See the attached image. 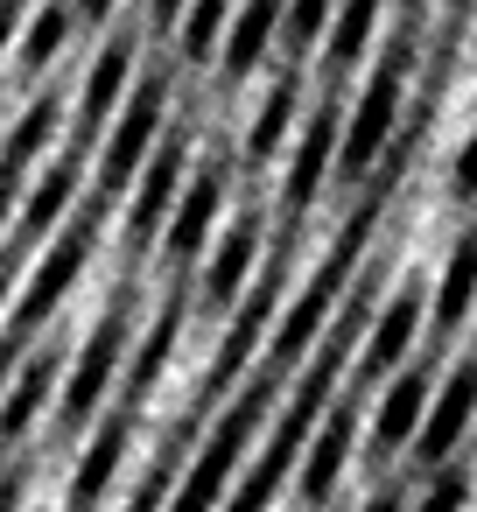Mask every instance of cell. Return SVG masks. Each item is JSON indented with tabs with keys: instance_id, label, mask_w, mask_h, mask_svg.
<instances>
[{
	"instance_id": "cell-1",
	"label": "cell",
	"mask_w": 477,
	"mask_h": 512,
	"mask_svg": "<svg viewBox=\"0 0 477 512\" xmlns=\"http://www.w3.org/2000/svg\"><path fill=\"white\" fill-rule=\"evenodd\" d=\"M246 428H253V400H239V407L211 428V442H204L197 470H190V477H183V491H176V512H211V505L225 498V477H232V463H239Z\"/></svg>"
},
{
	"instance_id": "cell-2",
	"label": "cell",
	"mask_w": 477,
	"mask_h": 512,
	"mask_svg": "<svg viewBox=\"0 0 477 512\" xmlns=\"http://www.w3.org/2000/svg\"><path fill=\"white\" fill-rule=\"evenodd\" d=\"M183 169H190V141L183 134H169L155 155H148V176H141V190H134V218H127V232H134V246H148L155 239V225L183 204Z\"/></svg>"
},
{
	"instance_id": "cell-3",
	"label": "cell",
	"mask_w": 477,
	"mask_h": 512,
	"mask_svg": "<svg viewBox=\"0 0 477 512\" xmlns=\"http://www.w3.org/2000/svg\"><path fill=\"white\" fill-rule=\"evenodd\" d=\"M120 351H127V309H113V316L92 330V344H85V358H78V372H71V386H64V421H92V407L106 400V386H113V372H120Z\"/></svg>"
},
{
	"instance_id": "cell-4",
	"label": "cell",
	"mask_w": 477,
	"mask_h": 512,
	"mask_svg": "<svg viewBox=\"0 0 477 512\" xmlns=\"http://www.w3.org/2000/svg\"><path fill=\"white\" fill-rule=\"evenodd\" d=\"M155 127H162V78H148V85L120 106V120H113V141H106V183H113V190L134 183V169L148 162Z\"/></svg>"
},
{
	"instance_id": "cell-5",
	"label": "cell",
	"mask_w": 477,
	"mask_h": 512,
	"mask_svg": "<svg viewBox=\"0 0 477 512\" xmlns=\"http://www.w3.org/2000/svg\"><path fill=\"white\" fill-rule=\"evenodd\" d=\"M85 253H92V225H64V239L43 253V267H36V288H29V302L15 309V330H36L64 295H71V281H78V267H85Z\"/></svg>"
},
{
	"instance_id": "cell-6",
	"label": "cell",
	"mask_w": 477,
	"mask_h": 512,
	"mask_svg": "<svg viewBox=\"0 0 477 512\" xmlns=\"http://www.w3.org/2000/svg\"><path fill=\"white\" fill-rule=\"evenodd\" d=\"M127 78H134V36H113V43L99 50L92 78H85L78 120H85V127H106V120H120V106H127Z\"/></svg>"
},
{
	"instance_id": "cell-7",
	"label": "cell",
	"mask_w": 477,
	"mask_h": 512,
	"mask_svg": "<svg viewBox=\"0 0 477 512\" xmlns=\"http://www.w3.org/2000/svg\"><path fill=\"white\" fill-rule=\"evenodd\" d=\"M218 204H225V183H218V169H204L190 190H183V204H176V232H169V260H197L204 253V239H211V218H218Z\"/></svg>"
},
{
	"instance_id": "cell-8",
	"label": "cell",
	"mask_w": 477,
	"mask_h": 512,
	"mask_svg": "<svg viewBox=\"0 0 477 512\" xmlns=\"http://www.w3.org/2000/svg\"><path fill=\"white\" fill-rule=\"evenodd\" d=\"M274 22H281V0H246V8L232 15V29H225V78H246L267 57Z\"/></svg>"
},
{
	"instance_id": "cell-9",
	"label": "cell",
	"mask_w": 477,
	"mask_h": 512,
	"mask_svg": "<svg viewBox=\"0 0 477 512\" xmlns=\"http://www.w3.org/2000/svg\"><path fill=\"white\" fill-rule=\"evenodd\" d=\"M50 386H57V358L43 351V358H29L22 365V379L8 386V400H0V435H29V421L43 414V400H50Z\"/></svg>"
},
{
	"instance_id": "cell-10",
	"label": "cell",
	"mask_w": 477,
	"mask_h": 512,
	"mask_svg": "<svg viewBox=\"0 0 477 512\" xmlns=\"http://www.w3.org/2000/svg\"><path fill=\"white\" fill-rule=\"evenodd\" d=\"M246 267H253V232L239 225V232H225V239L211 246V260H204V309H225V302L246 288Z\"/></svg>"
},
{
	"instance_id": "cell-11",
	"label": "cell",
	"mask_w": 477,
	"mask_h": 512,
	"mask_svg": "<svg viewBox=\"0 0 477 512\" xmlns=\"http://www.w3.org/2000/svg\"><path fill=\"white\" fill-rule=\"evenodd\" d=\"M120 456H127V414H120V421H106V428L92 435V449H85V463H78V477H71V505H92V498L113 484Z\"/></svg>"
},
{
	"instance_id": "cell-12",
	"label": "cell",
	"mask_w": 477,
	"mask_h": 512,
	"mask_svg": "<svg viewBox=\"0 0 477 512\" xmlns=\"http://www.w3.org/2000/svg\"><path fill=\"white\" fill-rule=\"evenodd\" d=\"M71 29H78V8H64V0H50V8H43V15L29 22V36H22V71H50V64L64 57Z\"/></svg>"
},
{
	"instance_id": "cell-13",
	"label": "cell",
	"mask_w": 477,
	"mask_h": 512,
	"mask_svg": "<svg viewBox=\"0 0 477 512\" xmlns=\"http://www.w3.org/2000/svg\"><path fill=\"white\" fill-rule=\"evenodd\" d=\"M71 197H78V162H57V169L43 176V190L29 197V211H22V232H29V239L57 232V218L71 211Z\"/></svg>"
},
{
	"instance_id": "cell-14",
	"label": "cell",
	"mask_w": 477,
	"mask_h": 512,
	"mask_svg": "<svg viewBox=\"0 0 477 512\" xmlns=\"http://www.w3.org/2000/svg\"><path fill=\"white\" fill-rule=\"evenodd\" d=\"M225 15H232V0H190V15H183V57L204 64L225 36Z\"/></svg>"
},
{
	"instance_id": "cell-15",
	"label": "cell",
	"mask_w": 477,
	"mask_h": 512,
	"mask_svg": "<svg viewBox=\"0 0 477 512\" xmlns=\"http://www.w3.org/2000/svg\"><path fill=\"white\" fill-rule=\"evenodd\" d=\"M50 134H57V99H36V106H29V120L15 127V141H8V155H0V162L29 169V155H36V148H43Z\"/></svg>"
},
{
	"instance_id": "cell-16",
	"label": "cell",
	"mask_w": 477,
	"mask_h": 512,
	"mask_svg": "<svg viewBox=\"0 0 477 512\" xmlns=\"http://www.w3.org/2000/svg\"><path fill=\"white\" fill-rule=\"evenodd\" d=\"M323 148H330V120H316V127H309V141H302V155H295L288 211H302V204H309V190H316V176H323Z\"/></svg>"
},
{
	"instance_id": "cell-17",
	"label": "cell",
	"mask_w": 477,
	"mask_h": 512,
	"mask_svg": "<svg viewBox=\"0 0 477 512\" xmlns=\"http://www.w3.org/2000/svg\"><path fill=\"white\" fill-rule=\"evenodd\" d=\"M176 330H183V309L169 302V309L155 316V330H148V344H141V358H134V386H148V379L162 372V358L176 351Z\"/></svg>"
},
{
	"instance_id": "cell-18",
	"label": "cell",
	"mask_w": 477,
	"mask_h": 512,
	"mask_svg": "<svg viewBox=\"0 0 477 512\" xmlns=\"http://www.w3.org/2000/svg\"><path fill=\"white\" fill-rule=\"evenodd\" d=\"M288 106H295V78H281V85L267 92V106H260V120H253V155H267V148L281 141V127H288Z\"/></svg>"
},
{
	"instance_id": "cell-19",
	"label": "cell",
	"mask_w": 477,
	"mask_h": 512,
	"mask_svg": "<svg viewBox=\"0 0 477 512\" xmlns=\"http://www.w3.org/2000/svg\"><path fill=\"white\" fill-rule=\"evenodd\" d=\"M365 29H372V0H344L337 36H330V57H337V64H351V57H358V43H365Z\"/></svg>"
},
{
	"instance_id": "cell-20",
	"label": "cell",
	"mask_w": 477,
	"mask_h": 512,
	"mask_svg": "<svg viewBox=\"0 0 477 512\" xmlns=\"http://www.w3.org/2000/svg\"><path fill=\"white\" fill-rule=\"evenodd\" d=\"M386 113H393V71H379V85H372V99H365V120H358L351 155H365V148H372V134L386 127Z\"/></svg>"
},
{
	"instance_id": "cell-21",
	"label": "cell",
	"mask_w": 477,
	"mask_h": 512,
	"mask_svg": "<svg viewBox=\"0 0 477 512\" xmlns=\"http://www.w3.org/2000/svg\"><path fill=\"white\" fill-rule=\"evenodd\" d=\"M337 463H344V421L323 428V442H316V463H309V491H316V498L330 491V470H337Z\"/></svg>"
},
{
	"instance_id": "cell-22",
	"label": "cell",
	"mask_w": 477,
	"mask_h": 512,
	"mask_svg": "<svg viewBox=\"0 0 477 512\" xmlns=\"http://www.w3.org/2000/svg\"><path fill=\"white\" fill-rule=\"evenodd\" d=\"M323 15H330V0H295V15H288V36H295V43H316Z\"/></svg>"
},
{
	"instance_id": "cell-23",
	"label": "cell",
	"mask_w": 477,
	"mask_h": 512,
	"mask_svg": "<svg viewBox=\"0 0 477 512\" xmlns=\"http://www.w3.org/2000/svg\"><path fill=\"white\" fill-rule=\"evenodd\" d=\"M15 197H22V169H15V162H0V225H8Z\"/></svg>"
},
{
	"instance_id": "cell-24",
	"label": "cell",
	"mask_w": 477,
	"mask_h": 512,
	"mask_svg": "<svg viewBox=\"0 0 477 512\" xmlns=\"http://www.w3.org/2000/svg\"><path fill=\"white\" fill-rule=\"evenodd\" d=\"M22 8H29V0H0V50L22 36Z\"/></svg>"
},
{
	"instance_id": "cell-25",
	"label": "cell",
	"mask_w": 477,
	"mask_h": 512,
	"mask_svg": "<svg viewBox=\"0 0 477 512\" xmlns=\"http://www.w3.org/2000/svg\"><path fill=\"white\" fill-rule=\"evenodd\" d=\"M190 15V0H155V29H169V22H183Z\"/></svg>"
},
{
	"instance_id": "cell-26",
	"label": "cell",
	"mask_w": 477,
	"mask_h": 512,
	"mask_svg": "<svg viewBox=\"0 0 477 512\" xmlns=\"http://www.w3.org/2000/svg\"><path fill=\"white\" fill-rule=\"evenodd\" d=\"M22 505V477H0V512H15Z\"/></svg>"
},
{
	"instance_id": "cell-27",
	"label": "cell",
	"mask_w": 477,
	"mask_h": 512,
	"mask_svg": "<svg viewBox=\"0 0 477 512\" xmlns=\"http://www.w3.org/2000/svg\"><path fill=\"white\" fill-rule=\"evenodd\" d=\"M78 15H85V22H106V15H113V0H78Z\"/></svg>"
},
{
	"instance_id": "cell-28",
	"label": "cell",
	"mask_w": 477,
	"mask_h": 512,
	"mask_svg": "<svg viewBox=\"0 0 477 512\" xmlns=\"http://www.w3.org/2000/svg\"><path fill=\"white\" fill-rule=\"evenodd\" d=\"M0 393H8V358H0Z\"/></svg>"
},
{
	"instance_id": "cell-29",
	"label": "cell",
	"mask_w": 477,
	"mask_h": 512,
	"mask_svg": "<svg viewBox=\"0 0 477 512\" xmlns=\"http://www.w3.org/2000/svg\"><path fill=\"white\" fill-rule=\"evenodd\" d=\"M127 512H148V498H141V505H127Z\"/></svg>"
},
{
	"instance_id": "cell-30",
	"label": "cell",
	"mask_w": 477,
	"mask_h": 512,
	"mask_svg": "<svg viewBox=\"0 0 477 512\" xmlns=\"http://www.w3.org/2000/svg\"><path fill=\"white\" fill-rule=\"evenodd\" d=\"M0 288H8V281H0Z\"/></svg>"
}]
</instances>
